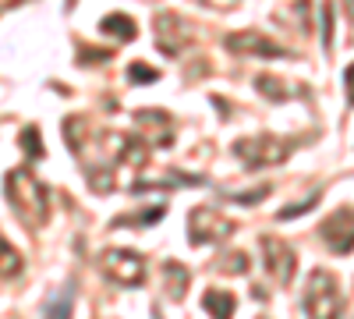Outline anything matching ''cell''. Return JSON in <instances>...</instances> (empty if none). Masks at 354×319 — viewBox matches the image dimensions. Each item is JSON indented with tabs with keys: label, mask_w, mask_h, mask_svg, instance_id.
<instances>
[{
	"label": "cell",
	"mask_w": 354,
	"mask_h": 319,
	"mask_svg": "<svg viewBox=\"0 0 354 319\" xmlns=\"http://www.w3.org/2000/svg\"><path fill=\"white\" fill-rule=\"evenodd\" d=\"M100 266L110 280L124 284V287H142L145 284V259L138 252H128V248H106Z\"/></svg>",
	"instance_id": "obj_4"
},
{
	"label": "cell",
	"mask_w": 354,
	"mask_h": 319,
	"mask_svg": "<svg viewBox=\"0 0 354 319\" xmlns=\"http://www.w3.org/2000/svg\"><path fill=\"white\" fill-rule=\"evenodd\" d=\"M230 202H241V206H255V202H262L266 195H270V185H259L255 192H223Z\"/></svg>",
	"instance_id": "obj_19"
},
{
	"label": "cell",
	"mask_w": 354,
	"mask_h": 319,
	"mask_svg": "<svg viewBox=\"0 0 354 319\" xmlns=\"http://www.w3.org/2000/svg\"><path fill=\"white\" fill-rule=\"evenodd\" d=\"M344 11H347V18L354 21V0H344Z\"/></svg>",
	"instance_id": "obj_23"
},
{
	"label": "cell",
	"mask_w": 354,
	"mask_h": 319,
	"mask_svg": "<svg viewBox=\"0 0 354 319\" xmlns=\"http://www.w3.org/2000/svg\"><path fill=\"white\" fill-rule=\"evenodd\" d=\"M21 149H25L28 160H43V142H39L36 128H25L21 131Z\"/></svg>",
	"instance_id": "obj_18"
},
{
	"label": "cell",
	"mask_w": 354,
	"mask_h": 319,
	"mask_svg": "<svg viewBox=\"0 0 354 319\" xmlns=\"http://www.w3.org/2000/svg\"><path fill=\"white\" fill-rule=\"evenodd\" d=\"M234 53H252V57H290V50L277 46L273 39H266L262 33H230L223 39Z\"/></svg>",
	"instance_id": "obj_8"
},
{
	"label": "cell",
	"mask_w": 354,
	"mask_h": 319,
	"mask_svg": "<svg viewBox=\"0 0 354 319\" xmlns=\"http://www.w3.org/2000/svg\"><path fill=\"white\" fill-rule=\"evenodd\" d=\"M153 28H156V39H160V50H163L167 57H174L177 50L185 46V25L177 21L174 15H160V18L153 21Z\"/></svg>",
	"instance_id": "obj_9"
},
{
	"label": "cell",
	"mask_w": 354,
	"mask_h": 319,
	"mask_svg": "<svg viewBox=\"0 0 354 319\" xmlns=\"http://www.w3.org/2000/svg\"><path fill=\"white\" fill-rule=\"evenodd\" d=\"M163 277H167V291H170V298H185V291H188V270L181 266V263H170L163 266Z\"/></svg>",
	"instance_id": "obj_13"
},
{
	"label": "cell",
	"mask_w": 354,
	"mask_h": 319,
	"mask_svg": "<svg viewBox=\"0 0 354 319\" xmlns=\"http://www.w3.org/2000/svg\"><path fill=\"white\" fill-rule=\"evenodd\" d=\"M344 89H347V103L354 107V61H351L347 71H344Z\"/></svg>",
	"instance_id": "obj_22"
},
{
	"label": "cell",
	"mask_w": 354,
	"mask_h": 319,
	"mask_svg": "<svg viewBox=\"0 0 354 319\" xmlns=\"http://www.w3.org/2000/svg\"><path fill=\"white\" fill-rule=\"evenodd\" d=\"M100 28L106 36H117V39H135V21L131 18H124V15H106L103 21H100Z\"/></svg>",
	"instance_id": "obj_14"
},
{
	"label": "cell",
	"mask_w": 354,
	"mask_h": 319,
	"mask_svg": "<svg viewBox=\"0 0 354 319\" xmlns=\"http://www.w3.org/2000/svg\"><path fill=\"white\" fill-rule=\"evenodd\" d=\"M301 309L308 319H340L344 316V295L330 270H312L301 291Z\"/></svg>",
	"instance_id": "obj_1"
},
{
	"label": "cell",
	"mask_w": 354,
	"mask_h": 319,
	"mask_svg": "<svg viewBox=\"0 0 354 319\" xmlns=\"http://www.w3.org/2000/svg\"><path fill=\"white\" fill-rule=\"evenodd\" d=\"M290 149H294V138H280V135H270V131H259V135L234 142V156H241V163L248 170L277 167L290 156Z\"/></svg>",
	"instance_id": "obj_3"
},
{
	"label": "cell",
	"mask_w": 354,
	"mask_h": 319,
	"mask_svg": "<svg viewBox=\"0 0 354 319\" xmlns=\"http://www.w3.org/2000/svg\"><path fill=\"white\" fill-rule=\"evenodd\" d=\"M167 217V206H149V210H138V213H124V217H117L110 220L113 230H121V227H153Z\"/></svg>",
	"instance_id": "obj_10"
},
{
	"label": "cell",
	"mask_w": 354,
	"mask_h": 319,
	"mask_svg": "<svg viewBox=\"0 0 354 319\" xmlns=\"http://www.w3.org/2000/svg\"><path fill=\"white\" fill-rule=\"evenodd\" d=\"M0 259H4V277H8V280L21 273V259H18V252L11 248V241H0Z\"/></svg>",
	"instance_id": "obj_16"
},
{
	"label": "cell",
	"mask_w": 354,
	"mask_h": 319,
	"mask_svg": "<svg viewBox=\"0 0 354 319\" xmlns=\"http://www.w3.org/2000/svg\"><path fill=\"white\" fill-rule=\"evenodd\" d=\"M234 309H238V298L227 295V291H205V312L213 319H230Z\"/></svg>",
	"instance_id": "obj_12"
},
{
	"label": "cell",
	"mask_w": 354,
	"mask_h": 319,
	"mask_svg": "<svg viewBox=\"0 0 354 319\" xmlns=\"http://www.w3.org/2000/svg\"><path fill=\"white\" fill-rule=\"evenodd\" d=\"M319 202V192H312L305 202H290V206H283L280 213H277V220H294V217H301V213H308L312 206Z\"/></svg>",
	"instance_id": "obj_17"
},
{
	"label": "cell",
	"mask_w": 354,
	"mask_h": 319,
	"mask_svg": "<svg viewBox=\"0 0 354 319\" xmlns=\"http://www.w3.org/2000/svg\"><path fill=\"white\" fill-rule=\"evenodd\" d=\"M156 78H160V71L149 68V64H131L128 68V82H135V85H153Z\"/></svg>",
	"instance_id": "obj_20"
},
{
	"label": "cell",
	"mask_w": 354,
	"mask_h": 319,
	"mask_svg": "<svg viewBox=\"0 0 354 319\" xmlns=\"http://www.w3.org/2000/svg\"><path fill=\"white\" fill-rule=\"evenodd\" d=\"M230 230H234L230 220H223L220 213L205 210V206H198V210L188 217V241H192V245H216V241H223V238L230 235Z\"/></svg>",
	"instance_id": "obj_7"
},
{
	"label": "cell",
	"mask_w": 354,
	"mask_h": 319,
	"mask_svg": "<svg viewBox=\"0 0 354 319\" xmlns=\"http://www.w3.org/2000/svg\"><path fill=\"white\" fill-rule=\"evenodd\" d=\"M71 305H75V284H64L61 291L46 302L43 316L46 319H71Z\"/></svg>",
	"instance_id": "obj_11"
},
{
	"label": "cell",
	"mask_w": 354,
	"mask_h": 319,
	"mask_svg": "<svg viewBox=\"0 0 354 319\" xmlns=\"http://www.w3.org/2000/svg\"><path fill=\"white\" fill-rule=\"evenodd\" d=\"M8 202L15 206V213H21L28 224H43L46 220V185H39L32 178V170H11L8 174Z\"/></svg>",
	"instance_id": "obj_2"
},
{
	"label": "cell",
	"mask_w": 354,
	"mask_h": 319,
	"mask_svg": "<svg viewBox=\"0 0 354 319\" xmlns=\"http://www.w3.org/2000/svg\"><path fill=\"white\" fill-rule=\"evenodd\" d=\"M262 263H266V273H270L280 287H287L294 280V270H298V252H294L287 241L280 238H262Z\"/></svg>",
	"instance_id": "obj_6"
},
{
	"label": "cell",
	"mask_w": 354,
	"mask_h": 319,
	"mask_svg": "<svg viewBox=\"0 0 354 319\" xmlns=\"http://www.w3.org/2000/svg\"><path fill=\"white\" fill-rule=\"evenodd\" d=\"M319 238L326 241V248L337 252V255L354 252V206H340L337 213H330L319 224Z\"/></svg>",
	"instance_id": "obj_5"
},
{
	"label": "cell",
	"mask_w": 354,
	"mask_h": 319,
	"mask_svg": "<svg viewBox=\"0 0 354 319\" xmlns=\"http://www.w3.org/2000/svg\"><path fill=\"white\" fill-rule=\"evenodd\" d=\"M319 18H322V46H333V8L330 4H322L319 8Z\"/></svg>",
	"instance_id": "obj_21"
},
{
	"label": "cell",
	"mask_w": 354,
	"mask_h": 319,
	"mask_svg": "<svg viewBox=\"0 0 354 319\" xmlns=\"http://www.w3.org/2000/svg\"><path fill=\"white\" fill-rule=\"evenodd\" d=\"M255 89H259L266 100H273V103H283V100L290 96V89H287V85H280L277 78H259V82H255Z\"/></svg>",
	"instance_id": "obj_15"
}]
</instances>
